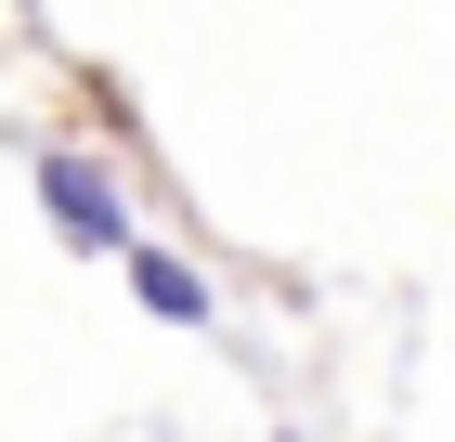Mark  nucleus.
I'll use <instances>...</instances> for the list:
<instances>
[{
    "label": "nucleus",
    "instance_id": "2",
    "mask_svg": "<svg viewBox=\"0 0 455 442\" xmlns=\"http://www.w3.org/2000/svg\"><path fill=\"white\" fill-rule=\"evenodd\" d=\"M131 300L156 312V325H209V273L170 261V247H131Z\"/></svg>",
    "mask_w": 455,
    "mask_h": 442
},
{
    "label": "nucleus",
    "instance_id": "1",
    "mask_svg": "<svg viewBox=\"0 0 455 442\" xmlns=\"http://www.w3.org/2000/svg\"><path fill=\"white\" fill-rule=\"evenodd\" d=\"M39 208H52V235L92 247V261H131V182L105 170V157H78V143H39Z\"/></svg>",
    "mask_w": 455,
    "mask_h": 442
}]
</instances>
